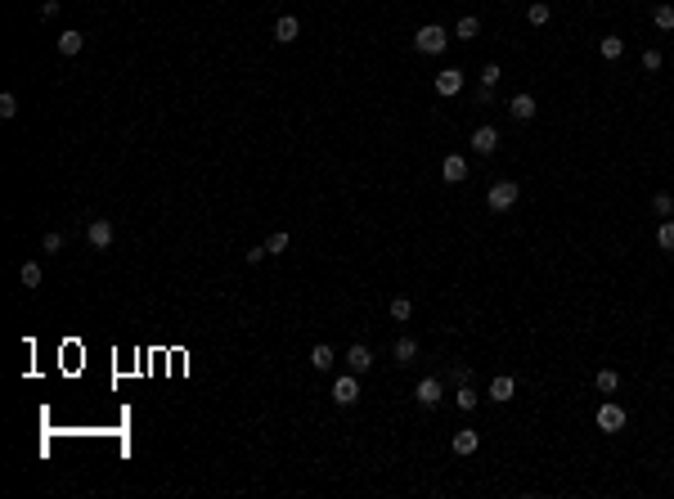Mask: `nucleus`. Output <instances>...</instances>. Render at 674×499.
<instances>
[{
  "label": "nucleus",
  "instance_id": "obj_1",
  "mask_svg": "<svg viewBox=\"0 0 674 499\" xmlns=\"http://www.w3.org/2000/svg\"><path fill=\"white\" fill-rule=\"evenodd\" d=\"M450 45V32L440 28V23H423L419 32H414V50L419 54H440Z\"/></svg>",
  "mask_w": 674,
  "mask_h": 499
},
{
  "label": "nucleus",
  "instance_id": "obj_2",
  "mask_svg": "<svg viewBox=\"0 0 674 499\" xmlns=\"http://www.w3.org/2000/svg\"><path fill=\"white\" fill-rule=\"evenodd\" d=\"M517 198H522V185H517V180H495V185L486 189V207H490V212H508Z\"/></svg>",
  "mask_w": 674,
  "mask_h": 499
},
{
  "label": "nucleus",
  "instance_id": "obj_3",
  "mask_svg": "<svg viewBox=\"0 0 674 499\" xmlns=\"http://www.w3.org/2000/svg\"><path fill=\"white\" fill-rule=\"evenodd\" d=\"M436 95H440V100H455V95H463V68H440V72H436Z\"/></svg>",
  "mask_w": 674,
  "mask_h": 499
},
{
  "label": "nucleus",
  "instance_id": "obj_4",
  "mask_svg": "<svg viewBox=\"0 0 674 499\" xmlns=\"http://www.w3.org/2000/svg\"><path fill=\"white\" fill-rule=\"evenodd\" d=\"M594 423H598V432H620V428H625V409L611 405V400H603L598 414H594Z\"/></svg>",
  "mask_w": 674,
  "mask_h": 499
},
{
  "label": "nucleus",
  "instance_id": "obj_5",
  "mask_svg": "<svg viewBox=\"0 0 674 499\" xmlns=\"http://www.w3.org/2000/svg\"><path fill=\"white\" fill-rule=\"evenodd\" d=\"M333 400H337L342 409H347V405H355V400H360V383H355V373H342V378L333 383Z\"/></svg>",
  "mask_w": 674,
  "mask_h": 499
},
{
  "label": "nucleus",
  "instance_id": "obj_6",
  "mask_svg": "<svg viewBox=\"0 0 674 499\" xmlns=\"http://www.w3.org/2000/svg\"><path fill=\"white\" fill-rule=\"evenodd\" d=\"M85 239H90V248H100V252H104V248H113V225H108L104 216H100V221H90V225H85Z\"/></svg>",
  "mask_w": 674,
  "mask_h": 499
},
{
  "label": "nucleus",
  "instance_id": "obj_7",
  "mask_svg": "<svg viewBox=\"0 0 674 499\" xmlns=\"http://www.w3.org/2000/svg\"><path fill=\"white\" fill-rule=\"evenodd\" d=\"M347 369H351V373H369V369H373V351L364 347V342H355V347L347 351Z\"/></svg>",
  "mask_w": 674,
  "mask_h": 499
},
{
  "label": "nucleus",
  "instance_id": "obj_8",
  "mask_svg": "<svg viewBox=\"0 0 674 499\" xmlns=\"http://www.w3.org/2000/svg\"><path fill=\"white\" fill-rule=\"evenodd\" d=\"M440 180H450V185H459V180H468V157L450 153L445 162H440Z\"/></svg>",
  "mask_w": 674,
  "mask_h": 499
},
{
  "label": "nucleus",
  "instance_id": "obj_9",
  "mask_svg": "<svg viewBox=\"0 0 674 499\" xmlns=\"http://www.w3.org/2000/svg\"><path fill=\"white\" fill-rule=\"evenodd\" d=\"M414 396H419V405H423V409L440 405V378H419V387H414Z\"/></svg>",
  "mask_w": 674,
  "mask_h": 499
},
{
  "label": "nucleus",
  "instance_id": "obj_10",
  "mask_svg": "<svg viewBox=\"0 0 674 499\" xmlns=\"http://www.w3.org/2000/svg\"><path fill=\"white\" fill-rule=\"evenodd\" d=\"M499 144H504V140H499L495 126H476V131H472V149H476V153H495Z\"/></svg>",
  "mask_w": 674,
  "mask_h": 499
},
{
  "label": "nucleus",
  "instance_id": "obj_11",
  "mask_svg": "<svg viewBox=\"0 0 674 499\" xmlns=\"http://www.w3.org/2000/svg\"><path fill=\"white\" fill-rule=\"evenodd\" d=\"M297 36H301V23L292 18V14H279V23H275V41H279V45H292Z\"/></svg>",
  "mask_w": 674,
  "mask_h": 499
},
{
  "label": "nucleus",
  "instance_id": "obj_12",
  "mask_svg": "<svg viewBox=\"0 0 674 499\" xmlns=\"http://www.w3.org/2000/svg\"><path fill=\"white\" fill-rule=\"evenodd\" d=\"M476 445H481V436H476L472 428H459L455 441H450V450H455V455H476Z\"/></svg>",
  "mask_w": 674,
  "mask_h": 499
},
{
  "label": "nucleus",
  "instance_id": "obj_13",
  "mask_svg": "<svg viewBox=\"0 0 674 499\" xmlns=\"http://www.w3.org/2000/svg\"><path fill=\"white\" fill-rule=\"evenodd\" d=\"M508 113L517 117V121H531V117H535V100H531V95H512V100H508Z\"/></svg>",
  "mask_w": 674,
  "mask_h": 499
},
{
  "label": "nucleus",
  "instance_id": "obj_14",
  "mask_svg": "<svg viewBox=\"0 0 674 499\" xmlns=\"http://www.w3.org/2000/svg\"><path fill=\"white\" fill-rule=\"evenodd\" d=\"M512 392H517V383H512L508 373H499V378L490 383V400H499V405H504V400H512Z\"/></svg>",
  "mask_w": 674,
  "mask_h": 499
},
{
  "label": "nucleus",
  "instance_id": "obj_15",
  "mask_svg": "<svg viewBox=\"0 0 674 499\" xmlns=\"http://www.w3.org/2000/svg\"><path fill=\"white\" fill-rule=\"evenodd\" d=\"M414 356H419V342H414V337H400V342L391 347V360L396 364H414Z\"/></svg>",
  "mask_w": 674,
  "mask_h": 499
},
{
  "label": "nucleus",
  "instance_id": "obj_16",
  "mask_svg": "<svg viewBox=\"0 0 674 499\" xmlns=\"http://www.w3.org/2000/svg\"><path fill=\"white\" fill-rule=\"evenodd\" d=\"M81 45H85V36H81V32H72V28H68L64 36H59V54H64V59L81 54Z\"/></svg>",
  "mask_w": 674,
  "mask_h": 499
},
{
  "label": "nucleus",
  "instance_id": "obj_17",
  "mask_svg": "<svg viewBox=\"0 0 674 499\" xmlns=\"http://www.w3.org/2000/svg\"><path fill=\"white\" fill-rule=\"evenodd\" d=\"M18 279H23V288H41L45 275H41V265H36V261H23L18 265Z\"/></svg>",
  "mask_w": 674,
  "mask_h": 499
},
{
  "label": "nucleus",
  "instance_id": "obj_18",
  "mask_svg": "<svg viewBox=\"0 0 674 499\" xmlns=\"http://www.w3.org/2000/svg\"><path fill=\"white\" fill-rule=\"evenodd\" d=\"M311 364H315V373H328V369H333V347L320 342V347L311 351Z\"/></svg>",
  "mask_w": 674,
  "mask_h": 499
},
{
  "label": "nucleus",
  "instance_id": "obj_19",
  "mask_svg": "<svg viewBox=\"0 0 674 499\" xmlns=\"http://www.w3.org/2000/svg\"><path fill=\"white\" fill-rule=\"evenodd\" d=\"M594 387H598V392H607V396H611V392H616V387H620V373H616V369H598V373H594Z\"/></svg>",
  "mask_w": 674,
  "mask_h": 499
},
{
  "label": "nucleus",
  "instance_id": "obj_20",
  "mask_svg": "<svg viewBox=\"0 0 674 499\" xmlns=\"http://www.w3.org/2000/svg\"><path fill=\"white\" fill-rule=\"evenodd\" d=\"M387 315H391V320H400V324H404V320H409V315H414V301H409V297H391Z\"/></svg>",
  "mask_w": 674,
  "mask_h": 499
},
{
  "label": "nucleus",
  "instance_id": "obj_21",
  "mask_svg": "<svg viewBox=\"0 0 674 499\" xmlns=\"http://www.w3.org/2000/svg\"><path fill=\"white\" fill-rule=\"evenodd\" d=\"M656 248H661V252H674V216H670V221H661V229H656Z\"/></svg>",
  "mask_w": 674,
  "mask_h": 499
},
{
  "label": "nucleus",
  "instance_id": "obj_22",
  "mask_svg": "<svg viewBox=\"0 0 674 499\" xmlns=\"http://www.w3.org/2000/svg\"><path fill=\"white\" fill-rule=\"evenodd\" d=\"M526 18H531V28H544V23H548V18H553V9H548V5H544V0H535V5H531V9H526Z\"/></svg>",
  "mask_w": 674,
  "mask_h": 499
},
{
  "label": "nucleus",
  "instance_id": "obj_23",
  "mask_svg": "<svg viewBox=\"0 0 674 499\" xmlns=\"http://www.w3.org/2000/svg\"><path fill=\"white\" fill-rule=\"evenodd\" d=\"M652 23H656L661 32H674V5H656V9H652Z\"/></svg>",
  "mask_w": 674,
  "mask_h": 499
},
{
  "label": "nucleus",
  "instance_id": "obj_24",
  "mask_svg": "<svg viewBox=\"0 0 674 499\" xmlns=\"http://www.w3.org/2000/svg\"><path fill=\"white\" fill-rule=\"evenodd\" d=\"M476 32H481V18L468 14V18H459V32L455 36H459V41H476Z\"/></svg>",
  "mask_w": 674,
  "mask_h": 499
},
{
  "label": "nucleus",
  "instance_id": "obj_25",
  "mask_svg": "<svg viewBox=\"0 0 674 499\" xmlns=\"http://www.w3.org/2000/svg\"><path fill=\"white\" fill-rule=\"evenodd\" d=\"M620 54H625V41H620V36H603V59H607V64H616Z\"/></svg>",
  "mask_w": 674,
  "mask_h": 499
},
{
  "label": "nucleus",
  "instance_id": "obj_26",
  "mask_svg": "<svg viewBox=\"0 0 674 499\" xmlns=\"http://www.w3.org/2000/svg\"><path fill=\"white\" fill-rule=\"evenodd\" d=\"M652 212L670 221V216H674V193H656V198H652Z\"/></svg>",
  "mask_w": 674,
  "mask_h": 499
},
{
  "label": "nucleus",
  "instance_id": "obj_27",
  "mask_svg": "<svg viewBox=\"0 0 674 499\" xmlns=\"http://www.w3.org/2000/svg\"><path fill=\"white\" fill-rule=\"evenodd\" d=\"M455 400H459V409H476V405H481V396L472 392V383H468V387H459V396H455Z\"/></svg>",
  "mask_w": 674,
  "mask_h": 499
},
{
  "label": "nucleus",
  "instance_id": "obj_28",
  "mask_svg": "<svg viewBox=\"0 0 674 499\" xmlns=\"http://www.w3.org/2000/svg\"><path fill=\"white\" fill-rule=\"evenodd\" d=\"M0 117H18V95H14V90L0 95Z\"/></svg>",
  "mask_w": 674,
  "mask_h": 499
},
{
  "label": "nucleus",
  "instance_id": "obj_29",
  "mask_svg": "<svg viewBox=\"0 0 674 499\" xmlns=\"http://www.w3.org/2000/svg\"><path fill=\"white\" fill-rule=\"evenodd\" d=\"M284 248H288V234H284V229L265 239V252H270V257H279V252H284Z\"/></svg>",
  "mask_w": 674,
  "mask_h": 499
},
{
  "label": "nucleus",
  "instance_id": "obj_30",
  "mask_svg": "<svg viewBox=\"0 0 674 499\" xmlns=\"http://www.w3.org/2000/svg\"><path fill=\"white\" fill-rule=\"evenodd\" d=\"M499 77H504V68H499V64H486L481 68V86H499Z\"/></svg>",
  "mask_w": 674,
  "mask_h": 499
},
{
  "label": "nucleus",
  "instance_id": "obj_31",
  "mask_svg": "<svg viewBox=\"0 0 674 499\" xmlns=\"http://www.w3.org/2000/svg\"><path fill=\"white\" fill-rule=\"evenodd\" d=\"M661 64H666L661 50H643V72H661Z\"/></svg>",
  "mask_w": 674,
  "mask_h": 499
},
{
  "label": "nucleus",
  "instance_id": "obj_32",
  "mask_svg": "<svg viewBox=\"0 0 674 499\" xmlns=\"http://www.w3.org/2000/svg\"><path fill=\"white\" fill-rule=\"evenodd\" d=\"M41 248H45V252H64V234H54V229H50V234L41 239Z\"/></svg>",
  "mask_w": 674,
  "mask_h": 499
},
{
  "label": "nucleus",
  "instance_id": "obj_33",
  "mask_svg": "<svg viewBox=\"0 0 674 499\" xmlns=\"http://www.w3.org/2000/svg\"><path fill=\"white\" fill-rule=\"evenodd\" d=\"M450 378H455L459 387H468V383H472V369H468V364H455V373H450Z\"/></svg>",
  "mask_w": 674,
  "mask_h": 499
},
{
  "label": "nucleus",
  "instance_id": "obj_34",
  "mask_svg": "<svg viewBox=\"0 0 674 499\" xmlns=\"http://www.w3.org/2000/svg\"><path fill=\"white\" fill-rule=\"evenodd\" d=\"M265 257H270V252H265V243H261V248H248V252H243V261H248V265H256V261H265Z\"/></svg>",
  "mask_w": 674,
  "mask_h": 499
},
{
  "label": "nucleus",
  "instance_id": "obj_35",
  "mask_svg": "<svg viewBox=\"0 0 674 499\" xmlns=\"http://www.w3.org/2000/svg\"><path fill=\"white\" fill-rule=\"evenodd\" d=\"M472 100H476V104H490V100H495V86H476Z\"/></svg>",
  "mask_w": 674,
  "mask_h": 499
}]
</instances>
